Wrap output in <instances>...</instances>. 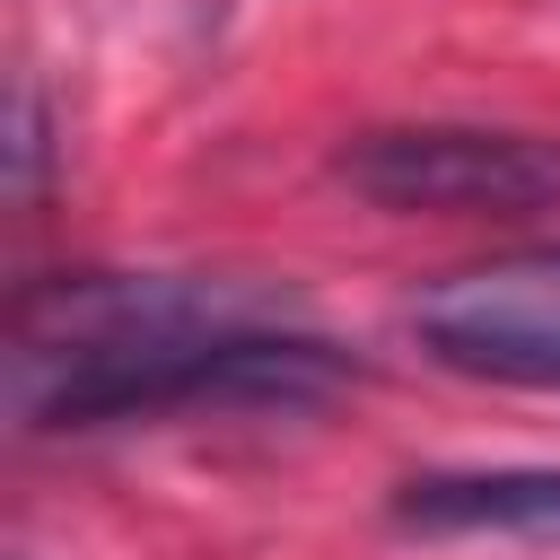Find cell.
Segmentation results:
<instances>
[{"label": "cell", "mask_w": 560, "mask_h": 560, "mask_svg": "<svg viewBox=\"0 0 560 560\" xmlns=\"http://www.w3.org/2000/svg\"><path fill=\"white\" fill-rule=\"evenodd\" d=\"M359 368L289 315L271 289L158 280V271H61L18 289L9 315V411L18 429H122L175 411H298L341 394Z\"/></svg>", "instance_id": "obj_1"}, {"label": "cell", "mask_w": 560, "mask_h": 560, "mask_svg": "<svg viewBox=\"0 0 560 560\" xmlns=\"http://www.w3.org/2000/svg\"><path fill=\"white\" fill-rule=\"evenodd\" d=\"M332 184L394 219H525L560 201V140L490 122H385L332 149Z\"/></svg>", "instance_id": "obj_2"}, {"label": "cell", "mask_w": 560, "mask_h": 560, "mask_svg": "<svg viewBox=\"0 0 560 560\" xmlns=\"http://www.w3.org/2000/svg\"><path fill=\"white\" fill-rule=\"evenodd\" d=\"M402 324L455 376H481V385H560V236L429 280Z\"/></svg>", "instance_id": "obj_3"}, {"label": "cell", "mask_w": 560, "mask_h": 560, "mask_svg": "<svg viewBox=\"0 0 560 560\" xmlns=\"http://www.w3.org/2000/svg\"><path fill=\"white\" fill-rule=\"evenodd\" d=\"M385 516L402 534H508V542H560V464H481V472H411L394 481Z\"/></svg>", "instance_id": "obj_4"}, {"label": "cell", "mask_w": 560, "mask_h": 560, "mask_svg": "<svg viewBox=\"0 0 560 560\" xmlns=\"http://www.w3.org/2000/svg\"><path fill=\"white\" fill-rule=\"evenodd\" d=\"M35 175H44V105L35 88H18V131H9V192L35 201Z\"/></svg>", "instance_id": "obj_5"}]
</instances>
